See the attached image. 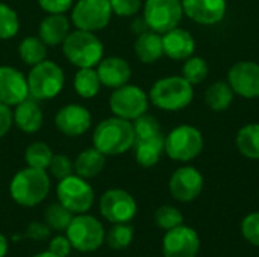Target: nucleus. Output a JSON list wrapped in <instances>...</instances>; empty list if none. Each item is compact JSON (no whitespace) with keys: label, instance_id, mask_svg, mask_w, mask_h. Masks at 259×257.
I'll return each mask as SVG.
<instances>
[{"label":"nucleus","instance_id":"f03ea898","mask_svg":"<svg viewBox=\"0 0 259 257\" xmlns=\"http://www.w3.org/2000/svg\"><path fill=\"white\" fill-rule=\"evenodd\" d=\"M50 186V177L46 170L26 167L17 171L11 179L9 194L17 204L23 208H33L47 198Z\"/></svg>","mask_w":259,"mask_h":257},{"label":"nucleus","instance_id":"37998d69","mask_svg":"<svg viewBox=\"0 0 259 257\" xmlns=\"http://www.w3.org/2000/svg\"><path fill=\"white\" fill-rule=\"evenodd\" d=\"M12 124H14V118H12L11 106L0 103V138L8 135Z\"/></svg>","mask_w":259,"mask_h":257},{"label":"nucleus","instance_id":"c85d7f7f","mask_svg":"<svg viewBox=\"0 0 259 257\" xmlns=\"http://www.w3.org/2000/svg\"><path fill=\"white\" fill-rule=\"evenodd\" d=\"M18 56L26 65L33 67L47 59V45L39 36H26L18 44Z\"/></svg>","mask_w":259,"mask_h":257},{"label":"nucleus","instance_id":"2eb2a0df","mask_svg":"<svg viewBox=\"0 0 259 257\" xmlns=\"http://www.w3.org/2000/svg\"><path fill=\"white\" fill-rule=\"evenodd\" d=\"M228 83L232 91L243 98L259 97V64L253 61H240L229 68Z\"/></svg>","mask_w":259,"mask_h":257},{"label":"nucleus","instance_id":"4be33fe9","mask_svg":"<svg viewBox=\"0 0 259 257\" xmlns=\"http://www.w3.org/2000/svg\"><path fill=\"white\" fill-rule=\"evenodd\" d=\"M70 32V20L64 14H47L38 27V36L47 47L61 45Z\"/></svg>","mask_w":259,"mask_h":257},{"label":"nucleus","instance_id":"0eeeda50","mask_svg":"<svg viewBox=\"0 0 259 257\" xmlns=\"http://www.w3.org/2000/svg\"><path fill=\"white\" fill-rule=\"evenodd\" d=\"M105 229L102 223L91 215L77 214L73 217L65 235L71 247L79 253H94L105 242Z\"/></svg>","mask_w":259,"mask_h":257},{"label":"nucleus","instance_id":"a18cd8bd","mask_svg":"<svg viewBox=\"0 0 259 257\" xmlns=\"http://www.w3.org/2000/svg\"><path fill=\"white\" fill-rule=\"evenodd\" d=\"M8 248H9V245H8V239H6V236L0 233V257L6 256Z\"/></svg>","mask_w":259,"mask_h":257},{"label":"nucleus","instance_id":"20e7f679","mask_svg":"<svg viewBox=\"0 0 259 257\" xmlns=\"http://www.w3.org/2000/svg\"><path fill=\"white\" fill-rule=\"evenodd\" d=\"M61 45L65 59L77 68L97 67L103 59L105 47L94 32L76 29L68 33Z\"/></svg>","mask_w":259,"mask_h":257},{"label":"nucleus","instance_id":"79ce46f5","mask_svg":"<svg viewBox=\"0 0 259 257\" xmlns=\"http://www.w3.org/2000/svg\"><path fill=\"white\" fill-rule=\"evenodd\" d=\"M71 248H73V247H71V244H70L67 235H65V236L58 235V236L52 238V241L49 242V251L59 257L68 256L70 251H71Z\"/></svg>","mask_w":259,"mask_h":257},{"label":"nucleus","instance_id":"4c0bfd02","mask_svg":"<svg viewBox=\"0 0 259 257\" xmlns=\"http://www.w3.org/2000/svg\"><path fill=\"white\" fill-rule=\"evenodd\" d=\"M241 233L247 242L259 247V212L249 214L241 223Z\"/></svg>","mask_w":259,"mask_h":257},{"label":"nucleus","instance_id":"f3484780","mask_svg":"<svg viewBox=\"0 0 259 257\" xmlns=\"http://www.w3.org/2000/svg\"><path fill=\"white\" fill-rule=\"evenodd\" d=\"M29 97L26 76L11 65L0 67V103L17 106Z\"/></svg>","mask_w":259,"mask_h":257},{"label":"nucleus","instance_id":"e433bc0d","mask_svg":"<svg viewBox=\"0 0 259 257\" xmlns=\"http://www.w3.org/2000/svg\"><path fill=\"white\" fill-rule=\"evenodd\" d=\"M47 170L56 180H62L74 173V164L67 155H53Z\"/></svg>","mask_w":259,"mask_h":257},{"label":"nucleus","instance_id":"cd10ccee","mask_svg":"<svg viewBox=\"0 0 259 257\" xmlns=\"http://www.w3.org/2000/svg\"><path fill=\"white\" fill-rule=\"evenodd\" d=\"M235 144L238 151L247 158L259 161V124L258 123H250L243 126L235 138Z\"/></svg>","mask_w":259,"mask_h":257},{"label":"nucleus","instance_id":"6e6552de","mask_svg":"<svg viewBox=\"0 0 259 257\" xmlns=\"http://www.w3.org/2000/svg\"><path fill=\"white\" fill-rule=\"evenodd\" d=\"M56 197L58 201L73 214H87L96 200L93 186L87 179L77 174H71L62 180H58Z\"/></svg>","mask_w":259,"mask_h":257},{"label":"nucleus","instance_id":"473e14b6","mask_svg":"<svg viewBox=\"0 0 259 257\" xmlns=\"http://www.w3.org/2000/svg\"><path fill=\"white\" fill-rule=\"evenodd\" d=\"M209 73L208 62L200 56H190L182 65V77L188 80L193 86L202 83Z\"/></svg>","mask_w":259,"mask_h":257},{"label":"nucleus","instance_id":"393cba45","mask_svg":"<svg viewBox=\"0 0 259 257\" xmlns=\"http://www.w3.org/2000/svg\"><path fill=\"white\" fill-rule=\"evenodd\" d=\"M73 164H74V173L88 180L97 177L103 171L106 164V156L102 151H99L96 147H90L82 150Z\"/></svg>","mask_w":259,"mask_h":257},{"label":"nucleus","instance_id":"1a4fd4ad","mask_svg":"<svg viewBox=\"0 0 259 257\" xmlns=\"http://www.w3.org/2000/svg\"><path fill=\"white\" fill-rule=\"evenodd\" d=\"M149 94L138 85L126 83L120 88L112 89L109 97V109L112 115L134 121L149 109Z\"/></svg>","mask_w":259,"mask_h":257},{"label":"nucleus","instance_id":"7c9ffc66","mask_svg":"<svg viewBox=\"0 0 259 257\" xmlns=\"http://www.w3.org/2000/svg\"><path fill=\"white\" fill-rule=\"evenodd\" d=\"M134 241V227L129 223H117L105 233V242L111 250H124Z\"/></svg>","mask_w":259,"mask_h":257},{"label":"nucleus","instance_id":"6ab92c4d","mask_svg":"<svg viewBox=\"0 0 259 257\" xmlns=\"http://www.w3.org/2000/svg\"><path fill=\"white\" fill-rule=\"evenodd\" d=\"M96 70L100 77L102 86H106L109 89H115L129 83L132 76V68L129 62L120 56L103 58L97 64Z\"/></svg>","mask_w":259,"mask_h":257},{"label":"nucleus","instance_id":"423d86ee","mask_svg":"<svg viewBox=\"0 0 259 257\" xmlns=\"http://www.w3.org/2000/svg\"><path fill=\"white\" fill-rule=\"evenodd\" d=\"M203 150L202 132L190 124H181L165 135L164 151L176 162H190Z\"/></svg>","mask_w":259,"mask_h":257},{"label":"nucleus","instance_id":"4468645a","mask_svg":"<svg viewBox=\"0 0 259 257\" xmlns=\"http://www.w3.org/2000/svg\"><path fill=\"white\" fill-rule=\"evenodd\" d=\"M170 194L175 200L182 203H190L196 200L203 191V176L194 167H181L178 168L168 182Z\"/></svg>","mask_w":259,"mask_h":257},{"label":"nucleus","instance_id":"a878e982","mask_svg":"<svg viewBox=\"0 0 259 257\" xmlns=\"http://www.w3.org/2000/svg\"><path fill=\"white\" fill-rule=\"evenodd\" d=\"M235 92L232 91L231 85L228 82L219 80L209 85L205 91V103L206 106L214 112H223L226 111L232 101H234Z\"/></svg>","mask_w":259,"mask_h":257},{"label":"nucleus","instance_id":"a211bd4d","mask_svg":"<svg viewBox=\"0 0 259 257\" xmlns=\"http://www.w3.org/2000/svg\"><path fill=\"white\" fill-rule=\"evenodd\" d=\"M184 15L202 26L219 24L226 15V0H182Z\"/></svg>","mask_w":259,"mask_h":257},{"label":"nucleus","instance_id":"a19ab883","mask_svg":"<svg viewBox=\"0 0 259 257\" xmlns=\"http://www.w3.org/2000/svg\"><path fill=\"white\" fill-rule=\"evenodd\" d=\"M50 236V227L44 221H32L26 229V238L32 241H44Z\"/></svg>","mask_w":259,"mask_h":257},{"label":"nucleus","instance_id":"dca6fc26","mask_svg":"<svg viewBox=\"0 0 259 257\" xmlns=\"http://www.w3.org/2000/svg\"><path fill=\"white\" fill-rule=\"evenodd\" d=\"M93 117L91 112L77 103H70L62 106L55 115V127L64 136L77 138L82 136L91 127Z\"/></svg>","mask_w":259,"mask_h":257},{"label":"nucleus","instance_id":"412c9836","mask_svg":"<svg viewBox=\"0 0 259 257\" xmlns=\"http://www.w3.org/2000/svg\"><path fill=\"white\" fill-rule=\"evenodd\" d=\"M14 124L24 133H36L44 123V114L35 98L27 97L12 111Z\"/></svg>","mask_w":259,"mask_h":257},{"label":"nucleus","instance_id":"9b49d317","mask_svg":"<svg viewBox=\"0 0 259 257\" xmlns=\"http://www.w3.org/2000/svg\"><path fill=\"white\" fill-rule=\"evenodd\" d=\"M112 15L109 0H77L71 8L73 26L94 33L105 29Z\"/></svg>","mask_w":259,"mask_h":257},{"label":"nucleus","instance_id":"5701e85b","mask_svg":"<svg viewBox=\"0 0 259 257\" xmlns=\"http://www.w3.org/2000/svg\"><path fill=\"white\" fill-rule=\"evenodd\" d=\"M164 141L165 136L164 133H158L155 136H149V138H141V139H135L134 142V153H135V161L140 167L143 168H152L155 167L164 151Z\"/></svg>","mask_w":259,"mask_h":257},{"label":"nucleus","instance_id":"2f4dec72","mask_svg":"<svg viewBox=\"0 0 259 257\" xmlns=\"http://www.w3.org/2000/svg\"><path fill=\"white\" fill-rule=\"evenodd\" d=\"M73 217V212H70L59 201L49 204L44 211V223L50 227V230L55 232H65Z\"/></svg>","mask_w":259,"mask_h":257},{"label":"nucleus","instance_id":"c756f323","mask_svg":"<svg viewBox=\"0 0 259 257\" xmlns=\"http://www.w3.org/2000/svg\"><path fill=\"white\" fill-rule=\"evenodd\" d=\"M53 155L55 153L52 151L49 144H46L42 141H35L26 147L24 161H26L27 167L38 168V170H47L52 162Z\"/></svg>","mask_w":259,"mask_h":257},{"label":"nucleus","instance_id":"58836bf2","mask_svg":"<svg viewBox=\"0 0 259 257\" xmlns=\"http://www.w3.org/2000/svg\"><path fill=\"white\" fill-rule=\"evenodd\" d=\"M112 14L118 17H134L143 8V0H109Z\"/></svg>","mask_w":259,"mask_h":257},{"label":"nucleus","instance_id":"f704fd0d","mask_svg":"<svg viewBox=\"0 0 259 257\" xmlns=\"http://www.w3.org/2000/svg\"><path fill=\"white\" fill-rule=\"evenodd\" d=\"M155 223L162 230H171L184 224V215L175 206H161L155 212Z\"/></svg>","mask_w":259,"mask_h":257},{"label":"nucleus","instance_id":"ddd939ff","mask_svg":"<svg viewBox=\"0 0 259 257\" xmlns=\"http://www.w3.org/2000/svg\"><path fill=\"white\" fill-rule=\"evenodd\" d=\"M199 250L200 238L197 232L184 224L167 230L162 239L164 257H197Z\"/></svg>","mask_w":259,"mask_h":257},{"label":"nucleus","instance_id":"b1692460","mask_svg":"<svg viewBox=\"0 0 259 257\" xmlns=\"http://www.w3.org/2000/svg\"><path fill=\"white\" fill-rule=\"evenodd\" d=\"M134 50L137 58L143 64H155L164 56L162 47V35L153 30H146L138 35L134 42Z\"/></svg>","mask_w":259,"mask_h":257},{"label":"nucleus","instance_id":"39448f33","mask_svg":"<svg viewBox=\"0 0 259 257\" xmlns=\"http://www.w3.org/2000/svg\"><path fill=\"white\" fill-rule=\"evenodd\" d=\"M29 97L35 100H52L64 89V70L53 61L46 59L33 67L26 76Z\"/></svg>","mask_w":259,"mask_h":257},{"label":"nucleus","instance_id":"72a5a7b5","mask_svg":"<svg viewBox=\"0 0 259 257\" xmlns=\"http://www.w3.org/2000/svg\"><path fill=\"white\" fill-rule=\"evenodd\" d=\"M20 30V18L17 12L6 3L0 2V41L14 38Z\"/></svg>","mask_w":259,"mask_h":257},{"label":"nucleus","instance_id":"9d476101","mask_svg":"<svg viewBox=\"0 0 259 257\" xmlns=\"http://www.w3.org/2000/svg\"><path fill=\"white\" fill-rule=\"evenodd\" d=\"M184 17L182 0H146L143 18L147 27L156 33H165L179 26Z\"/></svg>","mask_w":259,"mask_h":257},{"label":"nucleus","instance_id":"aec40b11","mask_svg":"<svg viewBox=\"0 0 259 257\" xmlns=\"http://www.w3.org/2000/svg\"><path fill=\"white\" fill-rule=\"evenodd\" d=\"M162 47H164V55L167 58L173 61H185L194 55L196 41L188 30L178 26L162 33Z\"/></svg>","mask_w":259,"mask_h":257},{"label":"nucleus","instance_id":"c9c22d12","mask_svg":"<svg viewBox=\"0 0 259 257\" xmlns=\"http://www.w3.org/2000/svg\"><path fill=\"white\" fill-rule=\"evenodd\" d=\"M132 124H134V132H135V139L149 138V136H155L158 133H162L159 121L147 112L140 115L138 118H135L132 121Z\"/></svg>","mask_w":259,"mask_h":257},{"label":"nucleus","instance_id":"ea45409f","mask_svg":"<svg viewBox=\"0 0 259 257\" xmlns=\"http://www.w3.org/2000/svg\"><path fill=\"white\" fill-rule=\"evenodd\" d=\"M36 2L39 8L47 14H65L74 5V0H36Z\"/></svg>","mask_w":259,"mask_h":257},{"label":"nucleus","instance_id":"49530a36","mask_svg":"<svg viewBox=\"0 0 259 257\" xmlns=\"http://www.w3.org/2000/svg\"><path fill=\"white\" fill-rule=\"evenodd\" d=\"M33 257H59V256H56V254H53V253H50V251L47 250V251H42V253L35 254Z\"/></svg>","mask_w":259,"mask_h":257},{"label":"nucleus","instance_id":"bb28decb","mask_svg":"<svg viewBox=\"0 0 259 257\" xmlns=\"http://www.w3.org/2000/svg\"><path fill=\"white\" fill-rule=\"evenodd\" d=\"M74 91L82 98H94L102 88L100 77L97 74L96 67L90 68H79L73 79Z\"/></svg>","mask_w":259,"mask_h":257},{"label":"nucleus","instance_id":"7ed1b4c3","mask_svg":"<svg viewBox=\"0 0 259 257\" xmlns=\"http://www.w3.org/2000/svg\"><path fill=\"white\" fill-rule=\"evenodd\" d=\"M194 98L193 85L182 76H167L156 80L150 91L149 100L153 106L167 112H178L191 105Z\"/></svg>","mask_w":259,"mask_h":257},{"label":"nucleus","instance_id":"f257e3e1","mask_svg":"<svg viewBox=\"0 0 259 257\" xmlns=\"http://www.w3.org/2000/svg\"><path fill=\"white\" fill-rule=\"evenodd\" d=\"M135 142L134 124L115 115L102 120L93 132V147L105 156H118L129 151Z\"/></svg>","mask_w":259,"mask_h":257},{"label":"nucleus","instance_id":"f8f14e48","mask_svg":"<svg viewBox=\"0 0 259 257\" xmlns=\"http://www.w3.org/2000/svg\"><path fill=\"white\" fill-rule=\"evenodd\" d=\"M99 208L102 217L112 224L132 221L138 211L135 198L127 191L120 188L105 191L100 197Z\"/></svg>","mask_w":259,"mask_h":257},{"label":"nucleus","instance_id":"c03bdc74","mask_svg":"<svg viewBox=\"0 0 259 257\" xmlns=\"http://www.w3.org/2000/svg\"><path fill=\"white\" fill-rule=\"evenodd\" d=\"M132 30H134L137 35H141V33H144L146 30H150V29L147 27L144 18H138V20H135V21L132 23Z\"/></svg>","mask_w":259,"mask_h":257}]
</instances>
